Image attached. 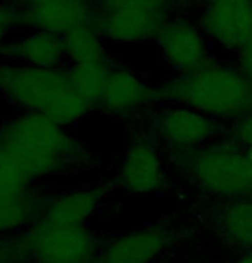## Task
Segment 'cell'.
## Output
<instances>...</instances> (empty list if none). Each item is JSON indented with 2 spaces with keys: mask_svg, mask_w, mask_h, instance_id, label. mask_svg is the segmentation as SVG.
I'll use <instances>...</instances> for the list:
<instances>
[{
  "mask_svg": "<svg viewBox=\"0 0 252 263\" xmlns=\"http://www.w3.org/2000/svg\"><path fill=\"white\" fill-rule=\"evenodd\" d=\"M160 102L158 88L137 72L113 64L98 110L112 117L139 116Z\"/></svg>",
  "mask_w": 252,
  "mask_h": 263,
  "instance_id": "obj_9",
  "label": "cell"
},
{
  "mask_svg": "<svg viewBox=\"0 0 252 263\" xmlns=\"http://www.w3.org/2000/svg\"><path fill=\"white\" fill-rule=\"evenodd\" d=\"M0 97L17 108L72 127L90 117L95 107L72 86L66 67H33L0 62Z\"/></svg>",
  "mask_w": 252,
  "mask_h": 263,
  "instance_id": "obj_2",
  "label": "cell"
},
{
  "mask_svg": "<svg viewBox=\"0 0 252 263\" xmlns=\"http://www.w3.org/2000/svg\"><path fill=\"white\" fill-rule=\"evenodd\" d=\"M95 24L115 43L155 42L170 21L175 0H95Z\"/></svg>",
  "mask_w": 252,
  "mask_h": 263,
  "instance_id": "obj_5",
  "label": "cell"
},
{
  "mask_svg": "<svg viewBox=\"0 0 252 263\" xmlns=\"http://www.w3.org/2000/svg\"><path fill=\"white\" fill-rule=\"evenodd\" d=\"M235 145H239L252 160V114L237 121L234 129Z\"/></svg>",
  "mask_w": 252,
  "mask_h": 263,
  "instance_id": "obj_23",
  "label": "cell"
},
{
  "mask_svg": "<svg viewBox=\"0 0 252 263\" xmlns=\"http://www.w3.org/2000/svg\"><path fill=\"white\" fill-rule=\"evenodd\" d=\"M155 43L166 66L179 76L191 74L211 62L207 36L201 26L185 17H172Z\"/></svg>",
  "mask_w": 252,
  "mask_h": 263,
  "instance_id": "obj_8",
  "label": "cell"
},
{
  "mask_svg": "<svg viewBox=\"0 0 252 263\" xmlns=\"http://www.w3.org/2000/svg\"><path fill=\"white\" fill-rule=\"evenodd\" d=\"M234 263H252V251L250 253H244V255L237 258Z\"/></svg>",
  "mask_w": 252,
  "mask_h": 263,
  "instance_id": "obj_25",
  "label": "cell"
},
{
  "mask_svg": "<svg viewBox=\"0 0 252 263\" xmlns=\"http://www.w3.org/2000/svg\"><path fill=\"white\" fill-rule=\"evenodd\" d=\"M19 29L21 26H19L17 12L11 0H0V50Z\"/></svg>",
  "mask_w": 252,
  "mask_h": 263,
  "instance_id": "obj_21",
  "label": "cell"
},
{
  "mask_svg": "<svg viewBox=\"0 0 252 263\" xmlns=\"http://www.w3.org/2000/svg\"><path fill=\"white\" fill-rule=\"evenodd\" d=\"M174 160L196 187L225 201L252 196V160L239 145L179 150Z\"/></svg>",
  "mask_w": 252,
  "mask_h": 263,
  "instance_id": "obj_4",
  "label": "cell"
},
{
  "mask_svg": "<svg viewBox=\"0 0 252 263\" xmlns=\"http://www.w3.org/2000/svg\"><path fill=\"white\" fill-rule=\"evenodd\" d=\"M67 64H96L110 61L105 38L95 24L77 28L64 36Z\"/></svg>",
  "mask_w": 252,
  "mask_h": 263,
  "instance_id": "obj_18",
  "label": "cell"
},
{
  "mask_svg": "<svg viewBox=\"0 0 252 263\" xmlns=\"http://www.w3.org/2000/svg\"><path fill=\"white\" fill-rule=\"evenodd\" d=\"M155 133L174 150H192L204 146L218 133L216 119L187 107L170 105L155 117Z\"/></svg>",
  "mask_w": 252,
  "mask_h": 263,
  "instance_id": "obj_12",
  "label": "cell"
},
{
  "mask_svg": "<svg viewBox=\"0 0 252 263\" xmlns=\"http://www.w3.org/2000/svg\"><path fill=\"white\" fill-rule=\"evenodd\" d=\"M0 150L34 182L90 167V150L67 127L33 112H16L0 122Z\"/></svg>",
  "mask_w": 252,
  "mask_h": 263,
  "instance_id": "obj_1",
  "label": "cell"
},
{
  "mask_svg": "<svg viewBox=\"0 0 252 263\" xmlns=\"http://www.w3.org/2000/svg\"><path fill=\"white\" fill-rule=\"evenodd\" d=\"M206 4H213V2H218V0H204Z\"/></svg>",
  "mask_w": 252,
  "mask_h": 263,
  "instance_id": "obj_26",
  "label": "cell"
},
{
  "mask_svg": "<svg viewBox=\"0 0 252 263\" xmlns=\"http://www.w3.org/2000/svg\"><path fill=\"white\" fill-rule=\"evenodd\" d=\"M237 64H239L237 67L240 69L242 74L252 81V38L237 52Z\"/></svg>",
  "mask_w": 252,
  "mask_h": 263,
  "instance_id": "obj_24",
  "label": "cell"
},
{
  "mask_svg": "<svg viewBox=\"0 0 252 263\" xmlns=\"http://www.w3.org/2000/svg\"><path fill=\"white\" fill-rule=\"evenodd\" d=\"M165 162L155 140L134 138L125 148L118 167V184L134 195H148L165 186Z\"/></svg>",
  "mask_w": 252,
  "mask_h": 263,
  "instance_id": "obj_11",
  "label": "cell"
},
{
  "mask_svg": "<svg viewBox=\"0 0 252 263\" xmlns=\"http://www.w3.org/2000/svg\"><path fill=\"white\" fill-rule=\"evenodd\" d=\"M19 26L66 36L77 28L95 24V0H11ZM96 26V24H95Z\"/></svg>",
  "mask_w": 252,
  "mask_h": 263,
  "instance_id": "obj_7",
  "label": "cell"
},
{
  "mask_svg": "<svg viewBox=\"0 0 252 263\" xmlns=\"http://www.w3.org/2000/svg\"><path fill=\"white\" fill-rule=\"evenodd\" d=\"M207 40L225 50L239 52L252 38V0L206 4L199 21Z\"/></svg>",
  "mask_w": 252,
  "mask_h": 263,
  "instance_id": "obj_10",
  "label": "cell"
},
{
  "mask_svg": "<svg viewBox=\"0 0 252 263\" xmlns=\"http://www.w3.org/2000/svg\"><path fill=\"white\" fill-rule=\"evenodd\" d=\"M4 61L33 67H66L64 36L45 31H17L0 50Z\"/></svg>",
  "mask_w": 252,
  "mask_h": 263,
  "instance_id": "obj_15",
  "label": "cell"
},
{
  "mask_svg": "<svg viewBox=\"0 0 252 263\" xmlns=\"http://www.w3.org/2000/svg\"><path fill=\"white\" fill-rule=\"evenodd\" d=\"M168 232L156 226H144L123 232L101 245L96 263H153L166 250Z\"/></svg>",
  "mask_w": 252,
  "mask_h": 263,
  "instance_id": "obj_13",
  "label": "cell"
},
{
  "mask_svg": "<svg viewBox=\"0 0 252 263\" xmlns=\"http://www.w3.org/2000/svg\"><path fill=\"white\" fill-rule=\"evenodd\" d=\"M24 263H39V261H24Z\"/></svg>",
  "mask_w": 252,
  "mask_h": 263,
  "instance_id": "obj_27",
  "label": "cell"
},
{
  "mask_svg": "<svg viewBox=\"0 0 252 263\" xmlns=\"http://www.w3.org/2000/svg\"><path fill=\"white\" fill-rule=\"evenodd\" d=\"M221 236L245 253L252 251V196L226 201L215 215Z\"/></svg>",
  "mask_w": 252,
  "mask_h": 263,
  "instance_id": "obj_17",
  "label": "cell"
},
{
  "mask_svg": "<svg viewBox=\"0 0 252 263\" xmlns=\"http://www.w3.org/2000/svg\"><path fill=\"white\" fill-rule=\"evenodd\" d=\"M52 196L34 186L21 195H0V236H17L34 226Z\"/></svg>",
  "mask_w": 252,
  "mask_h": 263,
  "instance_id": "obj_16",
  "label": "cell"
},
{
  "mask_svg": "<svg viewBox=\"0 0 252 263\" xmlns=\"http://www.w3.org/2000/svg\"><path fill=\"white\" fill-rule=\"evenodd\" d=\"M26 261L39 263H96L101 245L88 226H31L17 234Z\"/></svg>",
  "mask_w": 252,
  "mask_h": 263,
  "instance_id": "obj_6",
  "label": "cell"
},
{
  "mask_svg": "<svg viewBox=\"0 0 252 263\" xmlns=\"http://www.w3.org/2000/svg\"><path fill=\"white\" fill-rule=\"evenodd\" d=\"M38 186L7 153L0 150V195H21Z\"/></svg>",
  "mask_w": 252,
  "mask_h": 263,
  "instance_id": "obj_20",
  "label": "cell"
},
{
  "mask_svg": "<svg viewBox=\"0 0 252 263\" xmlns=\"http://www.w3.org/2000/svg\"><path fill=\"white\" fill-rule=\"evenodd\" d=\"M107 196V186L88 184L64 191L52 196L47 210L39 217L36 226L41 227H76L88 226L101 201Z\"/></svg>",
  "mask_w": 252,
  "mask_h": 263,
  "instance_id": "obj_14",
  "label": "cell"
},
{
  "mask_svg": "<svg viewBox=\"0 0 252 263\" xmlns=\"http://www.w3.org/2000/svg\"><path fill=\"white\" fill-rule=\"evenodd\" d=\"M160 102L187 107L211 119L240 121L252 114V81L239 67L209 62L158 86Z\"/></svg>",
  "mask_w": 252,
  "mask_h": 263,
  "instance_id": "obj_3",
  "label": "cell"
},
{
  "mask_svg": "<svg viewBox=\"0 0 252 263\" xmlns=\"http://www.w3.org/2000/svg\"><path fill=\"white\" fill-rule=\"evenodd\" d=\"M26 256L17 236H0V263H24Z\"/></svg>",
  "mask_w": 252,
  "mask_h": 263,
  "instance_id": "obj_22",
  "label": "cell"
},
{
  "mask_svg": "<svg viewBox=\"0 0 252 263\" xmlns=\"http://www.w3.org/2000/svg\"><path fill=\"white\" fill-rule=\"evenodd\" d=\"M112 67V59L96 64H67V74L72 86L84 100H88L95 107V110L100 108V102Z\"/></svg>",
  "mask_w": 252,
  "mask_h": 263,
  "instance_id": "obj_19",
  "label": "cell"
}]
</instances>
